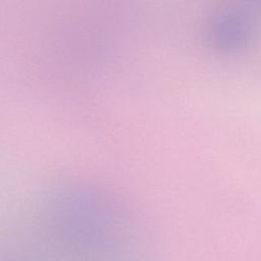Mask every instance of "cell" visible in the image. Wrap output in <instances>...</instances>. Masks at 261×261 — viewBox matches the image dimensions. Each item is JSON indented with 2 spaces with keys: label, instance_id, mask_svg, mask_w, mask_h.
Instances as JSON below:
<instances>
[{
  "label": "cell",
  "instance_id": "obj_1",
  "mask_svg": "<svg viewBox=\"0 0 261 261\" xmlns=\"http://www.w3.org/2000/svg\"><path fill=\"white\" fill-rule=\"evenodd\" d=\"M248 33L247 22L236 14L218 16L212 28L213 41L223 49H236L242 46L246 42Z\"/></svg>",
  "mask_w": 261,
  "mask_h": 261
}]
</instances>
